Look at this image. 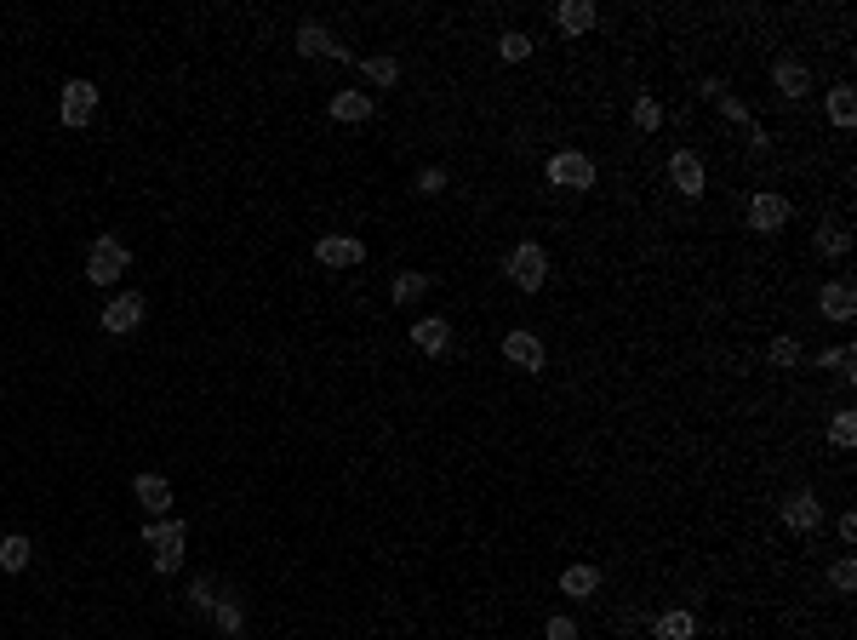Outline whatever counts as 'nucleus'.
<instances>
[{
  "label": "nucleus",
  "instance_id": "obj_22",
  "mask_svg": "<svg viewBox=\"0 0 857 640\" xmlns=\"http://www.w3.org/2000/svg\"><path fill=\"white\" fill-rule=\"evenodd\" d=\"M212 623H218V629H223V635H229V640H235L240 629H246V606H240L235 595H223L218 606H212Z\"/></svg>",
  "mask_w": 857,
  "mask_h": 640
},
{
  "label": "nucleus",
  "instance_id": "obj_2",
  "mask_svg": "<svg viewBox=\"0 0 857 640\" xmlns=\"http://www.w3.org/2000/svg\"><path fill=\"white\" fill-rule=\"evenodd\" d=\"M503 275L515 280L520 292H543V280H549V252H543L538 240H520L509 263H503Z\"/></svg>",
  "mask_w": 857,
  "mask_h": 640
},
{
  "label": "nucleus",
  "instance_id": "obj_9",
  "mask_svg": "<svg viewBox=\"0 0 857 640\" xmlns=\"http://www.w3.org/2000/svg\"><path fill=\"white\" fill-rule=\"evenodd\" d=\"M749 223H755L760 235H778L783 223H789V200L772 195V189H766V195H755V200H749Z\"/></svg>",
  "mask_w": 857,
  "mask_h": 640
},
{
  "label": "nucleus",
  "instance_id": "obj_34",
  "mask_svg": "<svg viewBox=\"0 0 857 640\" xmlns=\"http://www.w3.org/2000/svg\"><path fill=\"white\" fill-rule=\"evenodd\" d=\"M772 366H800V343L795 338H778V343H772Z\"/></svg>",
  "mask_w": 857,
  "mask_h": 640
},
{
  "label": "nucleus",
  "instance_id": "obj_11",
  "mask_svg": "<svg viewBox=\"0 0 857 640\" xmlns=\"http://www.w3.org/2000/svg\"><path fill=\"white\" fill-rule=\"evenodd\" d=\"M132 498L143 503V515L149 520H166V509H172V486H166L160 475H138L132 480Z\"/></svg>",
  "mask_w": 857,
  "mask_h": 640
},
{
  "label": "nucleus",
  "instance_id": "obj_1",
  "mask_svg": "<svg viewBox=\"0 0 857 640\" xmlns=\"http://www.w3.org/2000/svg\"><path fill=\"white\" fill-rule=\"evenodd\" d=\"M126 263H132L126 240H120V235H98V240H92V252H86V280H92V286H115V280L126 275Z\"/></svg>",
  "mask_w": 857,
  "mask_h": 640
},
{
  "label": "nucleus",
  "instance_id": "obj_7",
  "mask_svg": "<svg viewBox=\"0 0 857 640\" xmlns=\"http://www.w3.org/2000/svg\"><path fill=\"white\" fill-rule=\"evenodd\" d=\"M778 515L789 532H812V526H823V503H818V492H789L778 503Z\"/></svg>",
  "mask_w": 857,
  "mask_h": 640
},
{
  "label": "nucleus",
  "instance_id": "obj_8",
  "mask_svg": "<svg viewBox=\"0 0 857 640\" xmlns=\"http://www.w3.org/2000/svg\"><path fill=\"white\" fill-rule=\"evenodd\" d=\"M669 183H675L686 200H698L703 189H709V183H703V160L692 155V149H675V155H669Z\"/></svg>",
  "mask_w": 857,
  "mask_h": 640
},
{
  "label": "nucleus",
  "instance_id": "obj_32",
  "mask_svg": "<svg viewBox=\"0 0 857 640\" xmlns=\"http://www.w3.org/2000/svg\"><path fill=\"white\" fill-rule=\"evenodd\" d=\"M829 583H835L840 595H852L857 589V560H835V566H829Z\"/></svg>",
  "mask_w": 857,
  "mask_h": 640
},
{
  "label": "nucleus",
  "instance_id": "obj_5",
  "mask_svg": "<svg viewBox=\"0 0 857 640\" xmlns=\"http://www.w3.org/2000/svg\"><path fill=\"white\" fill-rule=\"evenodd\" d=\"M315 258H320V269H360V263H366V246H360L355 235H320Z\"/></svg>",
  "mask_w": 857,
  "mask_h": 640
},
{
  "label": "nucleus",
  "instance_id": "obj_15",
  "mask_svg": "<svg viewBox=\"0 0 857 640\" xmlns=\"http://www.w3.org/2000/svg\"><path fill=\"white\" fill-rule=\"evenodd\" d=\"M555 23L566 29V35H589V29L600 23V12H595V0H560Z\"/></svg>",
  "mask_w": 857,
  "mask_h": 640
},
{
  "label": "nucleus",
  "instance_id": "obj_35",
  "mask_svg": "<svg viewBox=\"0 0 857 640\" xmlns=\"http://www.w3.org/2000/svg\"><path fill=\"white\" fill-rule=\"evenodd\" d=\"M549 640H578V623H572V618H549Z\"/></svg>",
  "mask_w": 857,
  "mask_h": 640
},
{
  "label": "nucleus",
  "instance_id": "obj_14",
  "mask_svg": "<svg viewBox=\"0 0 857 640\" xmlns=\"http://www.w3.org/2000/svg\"><path fill=\"white\" fill-rule=\"evenodd\" d=\"M772 86H778V98L800 103V98H806V92H812V75H806V63H795V58H783L778 69H772Z\"/></svg>",
  "mask_w": 857,
  "mask_h": 640
},
{
  "label": "nucleus",
  "instance_id": "obj_4",
  "mask_svg": "<svg viewBox=\"0 0 857 640\" xmlns=\"http://www.w3.org/2000/svg\"><path fill=\"white\" fill-rule=\"evenodd\" d=\"M503 360L520 366V372H543V366H549V349H543L538 332H503Z\"/></svg>",
  "mask_w": 857,
  "mask_h": 640
},
{
  "label": "nucleus",
  "instance_id": "obj_10",
  "mask_svg": "<svg viewBox=\"0 0 857 640\" xmlns=\"http://www.w3.org/2000/svg\"><path fill=\"white\" fill-rule=\"evenodd\" d=\"M138 326H143V298L138 292H120V298L103 309V332H115V338L120 332H138Z\"/></svg>",
  "mask_w": 857,
  "mask_h": 640
},
{
  "label": "nucleus",
  "instance_id": "obj_16",
  "mask_svg": "<svg viewBox=\"0 0 857 640\" xmlns=\"http://www.w3.org/2000/svg\"><path fill=\"white\" fill-rule=\"evenodd\" d=\"M298 52H303V58H338V63H349V52H343L320 23H303V29H298Z\"/></svg>",
  "mask_w": 857,
  "mask_h": 640
},
{
  "label": "nucleus",
  "instance_id": "obj_19",
  "mask_svg": "<svg viewBox=\"0 0 857 640\" xmlns=\"http://www.w3.org/2000/svg\"><path fill=\"white\" fill-rule=\"evenodd\" d=\"M372 92H338L332 98V120H343V126H360V120H372Z\"/></svg>",
  "mask_w": 857,
  "mask_h": 640
},
{
  "label": "nucleus",
  "instance_id": "obj_18",
  "mask_svg": "<svg viewBox=\"0 0 857 640\" xmlns=\"http://www.w3.org/2000/svg\"><path fill=\"white\" fill-rule=\"evenodd\" d=\"M183 538H189V532H183V520H149V526H143V543H149L155 555L183 549Z\"/></svg>",
  "mask_w": 857,
  "mask_h": 640
},
{
  "label": "nucleus",
  "instance_id": "obj_24",
  "mask_svg": "<svg viewBox=\"0 0 857 640\" xmlns=\"http://www.w3.org/2000/svg\"><path fill=\"white\" fill-rule=\"evenodd\" d=\"M829 120H835V126H852V120H857L852 86H835V92H829Z\"/></svg>",
  "mask_w": 857,
  "mask_h": 640
},
{
  "label": "nucleus",
  "instance_id": "obj_27",
  "mask_svg": "<svg viewBox=\"0 0 857 640\" xmlns=\"http://www.w3.org/2000/svg\"><path fill=\"white\" fill-rule=\"evenodd\" d=\"M218 600H223V589L212 578H195V583H189V606H195V612H212Z\"/></svg>",
  "mask_w": 857,
  "mask_h": 640
},
{
  "label": "nucleus",
  "instance_id": "obj_29",
  "mask_svg": "<svg viewBox=\"0 0 857 640\" xmlns=\"http://www.w3.org/2000/svg\"><path fill=\"white\" fill-rule=\"evenodd\" d=\"M635 126H640V132H658V126H663L658 98H635Z\"/></svg>",
  "mask_w": 857,
  "mask_h": 640
},
{
  "label": "nucleus",
  "instance_id": "obj_26",
  "mask_svg": "<svg viewBox=\"0 0 857 640\" xmlns=\"http://www.w3.org/2000/svg\"><path fill=\"white\" fill-rule=\"evenodd\" d=\"M423 292H429V275H395V286H389L395 303H418Z\"/></svg>",
  "mask_w": 857,
  "mask_h": 640
},
{
  "label": "nucleus",
  "instance_id": "obj_30",
  "mask_svg": "<svg viewBox=\"0 0 857 640\" xmlns=\"http://www.w3.org/2000/svg\"><path fill=\"white\" fill-rule=\"evenodd\" d=\"M829 440H835L840 452L857 440V418H852V412H835V423H829Z\"/></svg>",
  "mask_w": 857,
  "mask_h": 640
},
{
  "label": "nucleus",
  "instance_id": "obj_31",
  "mask_svg": "<svg viewBox=\"0 0 857 640\" xmlns=\"http://www.w3.org/2000/svg\"><path fill=\"white\" fill-rule=\"evenodd\" d=\"M852 360H857V355H852V343H840V349H829V355H823V360H818V366H835V372H840V378H846V383H852V378H857V372H852Z\"/></svg>",
  "mask_w": 857,
  "mask_h": 640
},
{
  "label": "nucleus",
  "instance_id": "obj_20",
  "mask_svg": "<svg viewBox=\"0 0 857 640\" xmlns=\"http://www.w3.org/2000/svg\"><path fill=\"white\" fill-rule=\"evenodd\" d=\"M652 635L658 640H698V618H692L686 606H675V612H663V618L652 623Z\"/></svg>",
  "mask_w": 857,
  "mask_h": 640
},
{
  "label": "nucleus",
  "instance_id": "obj_17",
  "mask_svg": "<svg viewBox=\"0 0 857 640\" xmlns=\"http://www.w3.org/2000/svg\"><path fill=\"white\" fill-rule=\"evenodd\" d=\"M560 595L566 600H595L600 595V566H566V572H560Z\"/></svg>",
  "mask_w": 857,
  "mask_h": 640
},
{
  "label": "nucleus",
  "instance_id": "obj_33",
  "mask_svg": "<svg viewBox=\"0 0 857 640\" xmlns=\"http://www.w3.org/2000/svg\"><path fill=\"white\" fill-rule=\"evenodd\" d=\"M412 189H418V195H440V189H446V172H440V166H423Z\"/></svg>",
  "mask_w": 857,
  "mask_h": 640
},
{
  "label": "nucleus",
  "instance_id": "obj_6",
  "mask_svg": "<svg viewBox=\"0 0 857 640\" xmlns=\"http://www.w3.org/2000/svg\"><path fill=\"white\" fill-rule=\"evenodd\" d=\"M58 115H63V126H92V115H98V86H92V80H69Z\"/></svg>",
  "mask_w": 857,
  "mask_h": 640
},
{
  "label": "nucleus",
  "instance_id": "obj_13",
  "mask_svg": "<svg viewBox=\"0 0 857 640\" xmlns=\"http://www.w3.org/2000/svg\"><path fill=\"white\" fill-rule=\"evenodd\" d=\"M412 349H423V355H446V349H452V326H446L440 315L412 320Z\"/></svg>",
  "mask_w": 857,
  "mask_h": 640
},
{
  "label": "nucleus",
  "instance_id": "obj_28",
  "mask_svg": "<svg viewBox=\"0 0 857 640\" xmlns=\"http://www.w3.org/2000/svg\"><path fill=\"white\" fill-rule=\"evenodd\" d=\"M498 52H503V63H526V58H532V35H520V29H509V35L498 40Z\"/></svg>",
  "mask_w": 857,
  "mask_h": 640
},
{
  "label": "nucleus",
  "instance_id": "obj_23",
  "mask_svg": "<svg viewBox=\"0 0 857 640\" xmlns=\"http://www.w3.org/2000/svg\"><path fill=\"white\" fill-rule=\"evenodd\" d=\"M360 75L372 80V86H395V80H400V63L395 58H360Z\"/></svg>",
  "mask_w": 857,
  "mask_h": 640
},
{
  "label": "nucleus",
  "instance_id": "obj_3",
  "mask_svg": "<svg viewBox=\"0 0 857 640\" xmlns=\"http://www.w3.org/2000/svg\"><path fill=\"white\" fill-rule=\"evenodd\" d=\"M549 183L583 195V189H595V160L583 155V149H560V155H549Z\"/></svg>",
  "mask_w": 857,
  "mask_h": 640
},
{
  "label": "nucleus",
  "instance_id": "obj_21",
  "mask_svg": "<svg viewBox=\"0 0 857 640\" xmlns=\"http://www.w3.org/2000/svg\"><path fill=\"white\" fill-rule=\"evenodd\" d=\"M35 560V543L23 538V532H12V538H0V572H23Z\"/></svg>",
  "mask_w": 857,
  "mask_h": 640
},
{
  "label": "nucleus",
  "instance_id": "obj_25",
  "mask_svg": "<svg viewBox=\"0 0 857 640\" xmlns=\"http://www.w3.org/2000/svg\"><path fill=\"white\" fill-rule=\"evenodd\" d=\"M812 246H818V258H846V252H852V235H846V229H818Z\"/></svg>",
  "mask_w": 857,
  "mask_h": 640
},
{
  "label": "nucleus",
  "instance_id": "obj_12",
  "mask_svg": "<svg viewBox=\"0 0 857 640\" xmlns=\"http://www.w3.org/2000/svg\"><path fill=\"white\" fill-rule=\"evenodd\" d=\"M818 309H823V320H852L857 315V286L852 280H829L818 292Z\"/></svg>",
  "mask_w": 857,
  "mask_h": 640
}]
</instances>
